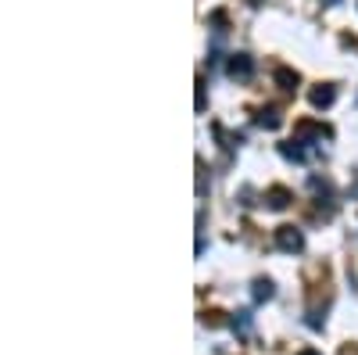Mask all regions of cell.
<instances>
[{"label": "cell", "mask_w": 358, "mask_h": 355, "mask_svg": "<svg viewBox=\"0 0 358 355\" xmlns=\"http://www.w3.org/2000/svg\"><path fill=\"white\" fill-rule=\"evenodd\" d=\"M280 155H283L287 162H305V151H301V144H297V140L280 144Z\"/></svg>", "instance_id": "cell-9"}, {"label": "cell", "mask_w": 358, "mask_h": 355, "mask_svg": "<svg viewBox=\"0 0 358 355\" xmlns=\"http://www.w3.org/2000/svg\"><path fill=\"white\" fill-rule=\"evenodd\" d=\"M255 126H262V130H280V126H283V115H280V108H258V115H255Z\"/></svg>", "instance_id": "cell-7"}, {"label": "cell", "mask_w": 358, "mask_h": 355, "mask_svg": "<svg viewBox=\"0 0 358 355\" xmlns=\"http://www.w3.org/2000/svg\"><path fill=\"white\" fill-rule=\"evenodd\" d=\"M208 194V172H204V162L197 158V197Z\"/></svg>", "instance_id": "cell-10"}, {"label": "cell", "mask_w": 358, "mask_h": 355, "mask_svg": "<svg viewBox=\"0 0 358 355\" xmlns=\"http://www.w3.org/2000/svg\"><path fill=\"white\" fill-rule=\"evenodd\" d=\"M290 201H294V194H290L287 187H280V183L265 190V204H268L273 212H283V209H290Z\"/></svg>", "instance_id": "cell-5"}, {"label": "cell", "mask_w": 358, "mask_h": 355, "mask_svg": "<svg viewBox=\"0 0 358 355\" xmlns=\"http://www.w3.org/2000/svg\"><path fill=\"white\" fill-rule=\"evenodd\" d=\"M273 79H276V86H280V90H287V94H294L297 86H301V76H297L294 69H287V65H280V69L273 72Z\"/></svg>", "instance_id": "cell-6"}, {"label": "cell", "mask_w": 358, "mask_h": 355, "mask_svg": "<svg viewBox=\"0 0 358 355\" xmlns=\"http://www.w3.org/2000/svg\"><path fill=\"white\" fill-rule=\"evenodd\" d=\"M308 101H312V108H330V104L337 101V86H330V83H315L312 90H308Z\"/></svg>", "instance_id": "cell-4"}, {"label": "cell", "mask_w": 358, "mask_h": 355, "mask_svg": "<svg viewBox=\"0 0 358 355\" xmlns=\"http://www.w3.org/2000/svg\"><path fill=\"white\" fill-rule=\"evenodd\" d=\"M251 4H255V8H258V4H262V0H251Z\"/></svg>", "instance_id": "cell-15"}, {"label": "cell", "mask_w": 358, "mask_h": 355, "mask_svg": "<svg viewBox=\"0 0 358 355\" xmlns=\"http://www.w3.org/2000/svg\"><path fill=\"white\" fill-rule=\"evenodd\" d=\"M226 76H229V79H236V83H248V79L255 76V57H251V54H244V50L229 54V57H226Z\"/></svg>", "instance_id": "cell-1"}, {"label": "cell", "mask_w": 358, "mask_h": 355, "mask_svg": "<svg viewBox=\"0 0 358 355\" xmlns=\"http://www.w3.org/2000/svg\"><path fill=\"white\" fill-rule=\"evenodd\" d=\"M308 187L315 194H330V180H319V176H308Z\"/></svg>", "instance_id": "cell-11"}, {"label": "cell", "mask_w": 358, "mask_h": 355, "mask_svg": "<svg viewBox=\"0 0 358 355\" xmlns=\"http://www.w3.org/2000/svg\"><path fill=\"white\" fill-rule=\"evenodd\" d=\"M301 355H319V351H315V348H305V351H301Z\"/></svg>", "instance_id": "cell-14"}, {"label": "cell", "mask_w": 358, "mask_h": 355, "mask_svg": "<svg viewBox=\"0 0 358 355\" xmlns=\"http://www.w3.org/2000/svg\"><path fill=\"white\" fill-rule=\"evenodd\" d=\"M197 111H204V76H197Z\"/></svg>", "instance_id": "cell-12"}, {"label": "cell", "mask_w": 358, "mask_h": 355, "mask_svg": "<svg viewBox=\"0 0 358 355\" xmlns=\"http://www.w3.org/2000/svg\"><path fill=\"white\" fill-rule=\"evenodd\" d=\"M334 130L315 123V118H301V123H294V140L297 144H308V140H330Z\"/></svg>", "instance_id": "cell-2"}, {"label": "cell", "mask_w": 358, "mask_h": 355, "mask_svg": "<svg viewBox=\"0 0 358 355\" xmlns=\"http://www.w3.org/2000/svg\"><path fill=\"white\" fill-rule=\"evenodd\" d=\"M276 248L287 255H301L305 251V233L297 226H276Z\"/></svg>", "instance_id": "cell-3"}, {"label": "cell", "mask_w": 358, "mask_h": 355, "mask_svg": "<svg viewBox=\"0 0 358 355\" xmlns=\"http://www.w3.org/2000/svg\"><path fill=\"white\" fill-rule=\"evenodd\" d=\"M233 330H248V312H236V319H233Z\"/></svg>", "instance_id": "cell-13"}, {"label": "cell", "mask_w": 358, "mask_h": 355, "mask_svg": "<svg viewBox=\"0 0 358 355\" xmlns=\"http://www.w3.org/2000/svg\"><path fill=\"white\" fill-rule=\"evenodd\" d=\"M255 302H268V298H273V294H276V287H273V280H265V277H258L255 280Z\"/></svg>", "instance_id": "cell-8"}]
</instances>
